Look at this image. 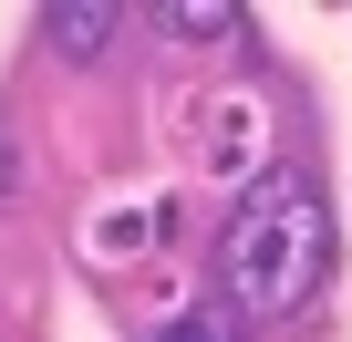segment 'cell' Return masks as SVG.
I'll list each match as a JSON object with an SVG mask.
<instances>
[{
    "label": "cell",
    "instance_id": "1",
    "mask_svg": "<svg viewBox=\"0 0 352 342\" xmlns=\"http://www.w3.org/2000/svg\"><path fill=\"white\" fill-rule=\"evenodd\" d=\"M321 270H331V208H321V187L300 177V166L249 177V197H239V218H228V239H218L228 301L259 311V321H280V311H300V301L321 290Z\"/></svg>",
    "mask_w": 352,
    "mask_h": 342
},
{
    "label": "cell",
    "instance_id": "2",
    "mask_svg": "<svg viewBox=\"0 0 352 342\" xmlns=\"http://www.w3.org/2000/svg\"><path fill=\"white\" fill-rule=\"evenodd\" d=\"M42 42L63 63H104L114 52V0H42Z\"/></svg>",
    "mask_w": 352,
    "mask_h": 342
},
{
    "label": "cell",
    "instance_id": "3",
    "mask_svg": "<svg viewBox=\"0 0 352 342\" xmlns=\"http://www.w3.org/2000/svg\"><path fill=\"white\" fill-rule=\"evenodd\" d=\"M135 21H155L166 42H239V0H155V11H135Z\"/></svg>",
    "mask_w": 352,
    "mask_h": 342
},
{
    "label": "cell",
    "instance_id": "4",
    "mask_svg": "<svg viewBox=\"0 0 352 342\" xmlns=\"http://www.w3.org/2000/svg\"><path fill=\"white\" fill-rule=\"evenodd\" d=\"M155 342H249V311H239V301L218 290V301H187V311H176V321H166Z\"/></svg>",
    "mask_w": 352,
    "mask_h": 342
},
{
    "label": "cell",
    "instance_id": "5",
    "mask_svg": "<svg viewBox=\"0 0 352 342\" xmlns=\"http://www.w3.org/2000/svg\"><path fill=\"white\" fill-rule=\"evenodd\" d=\"M11 197H21V145L0 135V208H11Z\"/></svg>",
    "mask_w": 352,
    "mask_h": 342
}]
</instances>
